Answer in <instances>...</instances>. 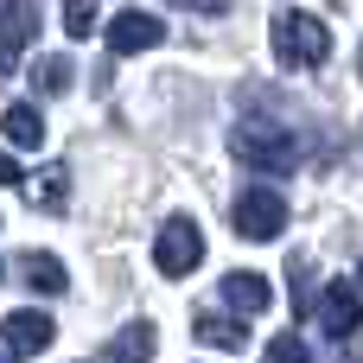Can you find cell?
Here are the masks:
<instances>
[{
  "mask_svg": "<svg viewBox=\"0 0 363 363\" xmlns=\"http://www.w3.org/2000/svg\"><path fill=\"white\" fill-rule=\"evenodd\" d=\"M300 153H306L300 134L281 128V121H242V128H230V160L249 166V172H294Z\"/></svg>",
  "mask_w": 363,
  "mask_h": 363,
  "instance_id": "1",
  "label": "cell"
},
{
  "mask_svg": "<svg viewBox=\"0 0 363 363\" xmlns=\"http://www.w3.org/2000/svg\"><path fill=\"white\" fill-rule=\"evenodd\" d=\"M274 57H281L287 70H319V64L332 57V26H325L319 13H306V6L274 13Z\"/></svg>",
  "mask_w": 363,
  "mask_h": 363,
  "instance_id": "2",
  "label": "cell"
},
{
  "mask_svg": "<svg viewBox=\"0 0 363 363\" xmlns=\"http://www.w3.org/2000/svg\"><path fill=\"white\" fill-rule=\"evenodd\" d=\"M230 223H236V236H249V242H274V236L287 230V198H281L274 185H249V191L230 204Z\"/></svg>",
  "mask_w": 363,
  "mask_h": 363,
  "instance_id": "3",
  "label": "cell"
},
{
  "mask_svg": "<svg viewBox=\"0 0 363 363\" xmlns=\"http://www.w3.org/2000/svg\"><path fill=\"white\" fill-rule=\"evenodd\" d=\"M198 262H204V236H198V223H191V217H172V223L153 236V268H160L166 281H185Z\"/></svg>",
  "mask_w": 363,
  "mask_h": 363,
  "instance_id": "4",
  "label": "cell"
},
{
  "mask_svg": "<svg viewBox=\"0 0 363 363\" xmlns=\"http://www.w3.org/2000/svg\"><path fill=\"white\" fill-rule=\"evenodd\" d=\"M166 38V26L153 19V13H140V6H121L115 19H108V51L115 57H128V51H153Z\"/></svg>",
  "mask_w": 363,
  "mask_h": 363,
  "instance_id": "5",
  "label": "cell"
},
{
  "mask_svg": "<svg viewBox=\"0 0 363 363\" xmlns=\"http://www.w3.org/2000/svg\"><path fill=\"white\" fill-rule=\"evenodd\" d=\"M319 325H325V338H357L363 325V300L351 281H332L325 294H319Z\"/></svg>",
  "mask_w": 363,
  "mask_h": 363,
  "instance_id": "6",
  "label": "cell"
},
{
  "mask_svg": "<svg viewBox=\"0 0 363 363\" xmlns=\"http://www.w3.org/2000/svg\"><path fill=\"white\" fill-rule=\"evenodd\" d=\"M0 338H6V351H19V357H38V351H51L57 325H51L45 313H6V319H0Z\"/></svg>",
  "mask_w": 363,
  "mask_h": 363,
  "instance_id": "7",
  "label": "cell"
},
{
  "mask_svg": "<svg viewBox=\"0 0 363 363\" xmlns=\"http://www.w3.org/2000/svg\"><path fill=\"white\" fill-rule=\"evenodd\" d=\"M191 332H198V345H211V351H230V357L249 345V325H242L236 313H198V319H191Z\"/></svg>",
  "mask_w": 363,
  "mask_h": 363,
  "instance_id": "8",
  "label": "cell"
},
{
  "mask_svg": "<svg viewBox=\"0 0 363 363\" xmlns=\"http://www.w3.org/2000/svg\"><path fill=\"white\" fill-rule=\"evenodd\" d=\"M223 300H230V313H268L274 287H268L255 268H236V274H223Z\"/></svg>",
  "mask_w": 363,
  "mask_h": 363,
  "instance_id": "9",
  "label": "cell"
},
{
  "mask_svg": "<svg viewBox=\"0 0 363 363\" xmlns=\"http://www.w3.org/2000/svg\"><path fill=\"white\" fill-rule=\"evenodd\" d=\"M38 38V0H0V45L26 51Z\"/></svg>",
  "mask_w": 363,
  "mask_h": 363,
  "instance_id": "10",
  "label": "cell"
},
{
  "mask_svg": "<svg viewBox=\"0 0 363 363\" xmlns=\"http://www.w3.org/2000/svg\"><path fill=\"white\" fill-rule=\"evenodd\" d=\"M0 134H6L13 147H26V153H38V147H45V115H38L32 102H13V108L0 115Z\"/></svg>",
  "mask_w": 363,
  "mask_h": 363,
  "instance_id": "11",
  "label": "cell"
},
{
  "mask_svg": "<svg viewBox=\"0 0 363 363\" xmlns=\"http://www.w3.org/2000/svg\"><path fill=\"white\" fill-rule=\"evenodd\" d=\"M19 281H26L32 294H64V287H70V274H64V262H57V255H45V249H32V255H19Z\"/></svg>",
  "mask_w": 363,
  "mask_h": 363,
  "instance_id": "12",
  "label": "cell"
},
{
  "mask_svg": "<svg viewBox=\"0 0 363 363\" xmlns=\"http://www.w3.org/2000/svg\"><path fill=\"white\" fill-rule=\"evenodd\" d=\"M108 363H153V325H147V319L121 325V332L108 338Z\"/></svg>",
  "mask_w": 363,
  "mask_h": 363,
  "instance_id": "13",
  "label": "cell"
},
{
  "mask_svg": "<svg viewBox=\"0 0 363 363\" xmlns=\"http://www.w3.org/2000/svg\"><path fill=\"white\" fill-rule=\"evenodd\" d=\"M32 204H38V211H64V204H70V172H64V166L32 172Z\"/></svg>",
  "mask_w": 363,
  "mask_h": 363,
  "instance_id": "14",
  "label": "cell"
},
{
  "mask_svg": "<svg viewBox=\"0 0 363 363\" xmlns=\"http://www.w3.org/2000/svg\"><path fill=\"white\" fill-rule=\"evenodd\" d=\"M32 89L38 96H64L70 89V57H38L32 64Z\"/></svg>",
  "mask_w": 363,
  "mask_h": 363,
  "instance_id": "15",
  "label": "cell"
},
{
  "mask_svg": "<svg viewBox=\"0 0 363 363\" xmlns=\"http://www.w3.org/2000/svg\"><path fill=\"white\" fill-rule=\"evenodd\" d=\"M64 32L70 38H89L96 32V0H64Z\"/></svg>",
  "mask_w": 363,
  "mask_h": 363,
  "instance_id": "16",
  "label": "cell"
},
{
  "mask_svg": "<svg viewBox=\"0 0 363 363\" xmlns=\"http://www.w3.org/2000/svg\"><path fill=\"white\" fill-rule=\"evenodd\" d=\"M268 363H313V351H306V345H300L294 332H281V338L268 345Z\"/></svg>",
  "mask_w": 363,
  "mask_h": 363,
  "instance_id": "17",
  "label": "cell"
},
{
  "mask_svg": "<svg viewBox=\"0 0 363 363\" xmlns=\"http://www.w3.org/2000/svg\"><path fill=\"white\" fill-rule=\"evenodd\" d=\"M294 306H300V313L313 306V281H306V262H294Z\"/></svg>",
  "mask_w": 363,
  "mask_h": 363,
  "instance_id": "18",
  "label": "cell"
},
{
  "mask_svg": "<svg viewBox=\"0 0 363 363\" xmlns=\"http://www.w3.org/2000/svg\"><path fill=\"white\" fill-rule=\"evenodd\" d=\"M172 6H185V13H230V0H172Z\"/></svg>",
  "mask_w": 363,
  "mask_h": 363,
  "instance_id": "19",
  "label": "cell"
},
{
  "mask_svg": "<svg viewBox=\"0 0 363 363\" xmlns=\"http://www.w3.org/2000/svg\"><path fill=\"white\" fill-rule=\"evenodd\" d=\"M0 185H26V172H19V166H13L6 153H0Z\"/></svg>",
  "mask_w": 363,
  "mask_h": 363,
  "instance_id": "20",
  "label": "cell"
},
{
  "mask_svg": "<svg viewBox=\"0 0 363 363\" xmlns=\"http://www.w3.org/2000/svg\"><path fill=\"white\" fill-rule=\"evenodd\" d=\"M13 57H19V51H6V45H0V83L13 77Z\"/></svg>",
  "mask_w": 363,
  "mask_h": 363,
  "instance_id": "21",
  "label": "cell"
},
{
  "mask_svg": "<svg viewBox=\"0 0 363 363\" xmlns=\"http://www.w3.org/2000/svg\"><path fill=\"white\" fill-rule=\"evenodd\" d=\"M357 281H363V262H357Z\"/></svg>",
  "mask_w": 363,
  "mask_h": 363,
  "instance_id": "22",
  "label": "cell"
},
{
  "mask_svg": "<svg viewBox=\"0 0 363 363\" xmlns=\"http://www.w3.org/2000/svg\"><path fill=\"white\" fill-rule=\"evenodd\" d=\"M0 363H6V351H0Z\"/></svg>",
  "mask_w": 363,
  "mask_h": 363,
  "instance_id": "23",
  "label": "cell"
}]
</instances>
